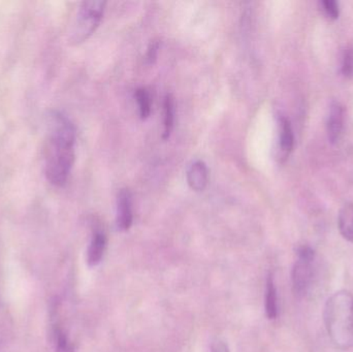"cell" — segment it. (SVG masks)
Segmentation results:
<instances>
[{
	"instance_id": "obj_15",
	"label": "cell",
	"mask_w": 353,
	"mask_h": 352,
	"mask_svg": "<svg viewBox=\"0 0 353 352\" xmlns=\"http://www.w3.org/2000/svg\"><path fill=\"white\" fill-rule=\"evenodd\" d=\"M342 74L346 78H353V48L347 47L344 50L343 57H342L341 65Z\"/></svg>"
},
{
	"instance_id": "obj_16",
	"label": "cell",
	"mask_w": 353,
	"mask_h": 352,
	"mask_svg": "<svg viewBox=\"0 0 353 352\" xmlns=\"http://www.w3.org/2000/svg\"><path fill=\"white\" fill-rule=\"evenodd\" d=\"M319 6L327 18L332 19V20L339 18V3L336 0H323L319 2Z\"/></svg>"
},
{
	"instance_id": "obj_9",
	"label": "cell",
	"mask_w": 353,
	"mask_h": 352,
	"mask_svg": "<svg viewBox=\"0 0 353 352\" xmlns=\"http://www.w3.org/2000/svg\"><path fill=\"white\" fill-rule=\"evenodd\" d=\"M105 246H107V238L105 234L101 231H95L87 250V262L89 267H97L101 262Z\"/></svg>"
},
{
	"instance_id": "obj_3",
	"label": "cell",
	"mask_w": 353,
	"mask_h": 352,
	"mask_svg": "<svg viewBox=\"0 0 353 352\" xmlns=\"http://www.w3.org/2000/svg\"><path fill=\"white\" fill-rule=\"evenodd\" d=\"M105 1H84L81 3L74 21V28L70 34V43L79 45L84 43L93 34L105 12Z\"/></svg>"
},
{
	"instance_id": "obj_13",
	"label": "cell",
	"mask_w": 353,
	"mask_h": 352,
	"mask_svg": "<svg viewBox=\"0 0 353 352\" xmlns=\"http://www.w3.org/2000/svg\"><path fill=\"white\" fill-rule=\"evenodd\" d=\"M52 334H53V342L56 352H76L74 344L60 324H53Z\"/></svg>"
},
{
	"instance_id": "obj_17",
	"label": "cell",
	"mask_w": 353,
	"mask_h": 352,
	"mask_svg": "<svg viewBox=\"0 0 353 352\" xmlns=\"http://www.w3.org/2000/svg\"><path fill=\"white\" fill-rule=\"evenodd\" d=\"M159 45L161 43H159V41H151L150 45H149L148 51H147L146 54V60L149 64L155 63V61H157Z\"/></svg>"
},
{
	"instance_id": "obj_1",
	"label": "cell",
	"mask_w": 353,
	"mask_h": 352,
	"mask_svg": "<svg viewBox=\"0 0 353 352\" xmlns=\"http://www.w3.org/2000/svg\"><path fill=\"white\" fill-rule=\"evenodd\" d=\"M76 128L60 112H52L45 146V175L50 184L63 187L76 158Z\"/></svg>"
},
{
	"instance_id": "obj_10",
	"label": "cell",
	"mask_w": 353,
	"mask_h": 352,
	"mask_svg": "<svg viewBox=\"0 0 353 352\" xmlns=\"http://www.w3.org/2000/svg\"><path fill=\"white\" fill-rule=\"evenodd\" d=\"M338 227L346 241L353 243V204L344 205L338 215Z\"/></svg>"
},
{
	"instance_id": "obj_18",
	"label": "cell",
	"mask_w": 353,
	"mask_h": 352,
	"mask_svg": "<svg viewBox=\"0 0 353 352\" xmlns=\"http://www.w3.org/2000/svg\"><path fill=\"white\" fill-rule=\"evenodd\" d=\"M211 352H230L228 344L223 341L217 340L212 343Z\"/></svg>"
},
{
	"instance_id": "obj_6",
	"label": "cell",
	"mask_w": 353,
	"mask_h": 352,
	"mask_svg": "<svg viewBox=\"0 0 353 352\" xmlns=\"http://www.w3.org/2000/svg\"><path fill=\"white\" fill-rule=\"evenodd\" d=\"M132 198L128 189H121L117 198V217L116 225L121 231H128L132 225Z\"/></svg>"
},
{
	"instance_id": "obj_4",
	"label": "cell",
	"mask_w": 353,
	"mask_h": 352,
	"mask_svg": "<svg viewBox=\"0 0 353 352\" xmlns=\"http://www.w3.org/2000/svg\"><path fill=\"white\" fill-rule=\"evenodd\" d=\"M316 253L308 245H302L296 250V260L292 268V281L294 295L305 297L312 287L315 274Z\"/></svg>"
},
{
	"instance_id": "obj_8",
	"label": "cell",
	"mask_w": 353,
	"mask_h": 352,
	"mask_svg": "<svg viewBox=\"0 0 353 352\" xmlns=\"http://www.w3.org/2000/svg\"><path fill=\"white\" fill-rule=\"evenodd\" d=\"M279 126V136H278V148H279L280 158L286 159L294 149V136L292 123L285 116H280L278 120Z\"/></svg>"
},
{
	"instance_id": "obj_12",
	"label": "cell",
	"mask_w": 353,
	"mask_h": 352,
	"mask_svg": "<svg viewBox=\"0 0 353 352\" xmlns=\"http://www.w3.org/2000/svg\"><path fill=\"white\" fill-rule=\"evenodd\" d=\"M175 122V99L173 95L167 94L163 101V140H168L171 136Z\"/></svg>"
},
{
	"instance_id": "obj_7",
	"label": "cell",
	"mask_w": 353,
	"mask_h": 352,
	"mask_svg": "<svg viewBox=\"0 0 353 352\" xmlns=\"http://www.w3.org/2000/svg\"><path fill=\"white\" fill-rule=\"evenodd\" d=\"M187 183L194 191H203L209 182V171L203 161H195L187 169Z\"/></svg>"
},
{
	"instance_id": "obj_14",
	"label": "cell",
	"mask_w": 353,
	"mask_h": 352,
	"mask_svg": "<svg viewBox=\"0 0 353 352\" xmlns=\"http://www.w3.org/2000/svg\"><path fill=\"white\" fill-rule=\"evenodd\" d=\"M136 99L138 101L140 116L143 120L147 119L151 114V97L148 91L144 88H139L136 91Z\"/></svg>"
},
{
	"instance_id": "obj_2",
	"label": "cell",
	"mask_w": 353,
	"mask_h": 352,
	"mask_svg": "<svg viewBox=\"0 0 353 352\" xmlns=\"http://www.w3.org/2000/svg\"><path fill=\"white\" fill-rule=\"evenodd\" d=\"M323 320L327 335L338 349L353 346V296L350 291H337L327 299Z\"/></svg>"
},
{
	"instance_id": "obj_11",
	"label": "cell",
	"mask_w": 353,
	"mask_h": 352,
	"mask_svg": "<svg viewBox=\"0 0 353 352\" xmlns=\"http://www.w3.org/2000/svg\"><path fill=\"white\" fill-rule=\"evenodd\" d=\"M265 315L269 320H276L278 316V296L273 275L270 274L267 279L265 299Z\"/></svg>"
},
{
	"instance_id": "obj_5",
	"label": "cell",
	"mask_w": 353,
	"mask_h": 352,
	"mask_svg": "<svg viewBox=\"0 0 353 352\" xmlns=\"http://www.w3.org/2000/svg\"><path fill=\"white\" fill-rule=\"evenodd\" d=\"M345 110L339 101H333L330 105L327 118V138L332 144H337L343 134Z\"/></svg>"
}]
</instances>
